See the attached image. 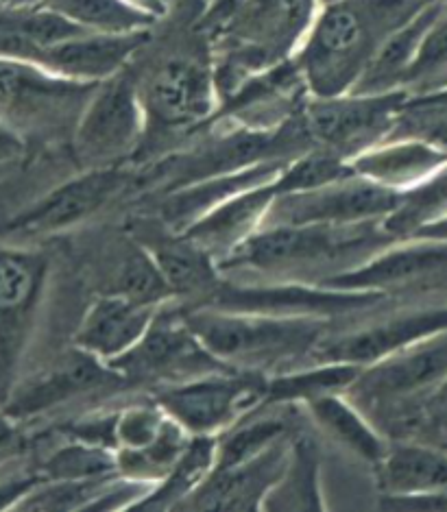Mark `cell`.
Returning a JSON list of instances; mask_svg holds the SVG:
<instances>
[{
    "label": "cell",
    "instance_id": "obj_26",
    "mask_svg": "<svg viewBox=\"0 0 447 512\" xmlns=\"http://www.w3.org/2000/svg\"><path fill=\"white\" fill-rule=\"evenodd\" d=\"M447 3L443 0H430V3L410 18L400 29H395L384 40L376 57L371 59L365 75L360 77L354 94H386L402 90L408 70L413 68L415 59L424 46L426 35L441 18Z\"/></svg>",
    "mask_w": 447,
    "mask_h": 512
},
{
    "label": "cell",
    "instance_id": "obj_27",
    "mask_svg": "<svg viewBox=\"0 0 447 512\" xmlns=\"http://www.w3.org/2000/svg\"><path fill=\"white\" fill-rule=\"evenodd\" d=\"M447 162V155L434 146L410 138H386L356 155L349 166L356 175L376 184L404 192L430 177Z\"/></svg>",
    "mask_w": 447,
    "mask_h": 512
},
{
    "label": "cell",
    "instance_id": "obj_20",
    "mask_svg": "<svg viewBox=\"0 0 447 512\" xmlns=\"http://www.w3.org/2000/svg\"><path fill=\"white\" fill-rule=\"evenodd\" d=\"M286 164L288 162L277 160L262 162L256 166L232 170V173L203 177L192 181V184L155 194L157 201L149 216L166 229L186 231L192 223H197L201 216L212 212L214 207H219L227 199H232L249 188L275 181L282 175Z\"/></svg>",
    "mask_w": 447,
    "mask_h": 512
},
{
    "label": "cell",
    "instance_id": "obj_24",
    "mask_svg": "<svg viewBox=\"0 0 447 512\" xmlns=\"http://www.w3.org/2000/svg\"><path fill=\"white\" fill-rule=\"evenodd\" d=\"M378 469L380 489L386 497L428 495L447 491V445L402 438L391 441Z\"/></svg>",
    "mask_w": 447,
    "mask_h": 512
},
{
    "label": "cell",
    "instance_id": "obj_38",
    "mask_svg": "<svg viewBox=\"0 0 447 512\" xmlns=\"http://www.w3.org/2000/svg\"><path fill=\"white\" fill-rule=\"evenodd\" d=\"M443 88H447V7L426 35L424 46L402 85L408 96H424Z\"/></svg>",
    "mask_w": 447,
    "mask_h": 512
},
{
    "label": "cell",
    "instance_id": "obj_11",
    "mask_svg": "<svg viewBox=\"0 0 447 512\" xmlns=\"http://www.w3.org/2000/svg\"><path fill=\"white\" fill-rule=\"evenodd\" d=\"M134 186V166L79 170L11 218L5 236L16 245H35L44 238L68 234L125 197Z\"/></svg>",
    "mask_w": 447,
    "mask_h": 512
},
{
    "label": "cell",
    "instance_id": "obj_39",
    "mask_svg": "<svg viewBox=\"0 0 447 512\" xmlns=\"http://www.w3.org/2000/svg\"><path fill=\"white\" fill-rule=\"evenodd\" d=\"M22 449H24V438L18 430V421L7 417V414L0 410V465L14 460Z\"/></svg>",
    "mask_w": 447,
    "mask_h": 512
},
{
    "label": "cell",
    "instance_id": "obj_9",
    "mask_svg": "<svg viewBox=\"0 0 447 512\" xmlns=\"http://www.w3.org/2000/svg\"><path fill=\"white\" fill-rule=\"evenodd\" d=\"M147 120L131 66L101 81L83 109L70 140L79 170L131 166L138 157Z\"/></svg>",
    "mask_w": 447,
    "mask_h": 512
},
{
    "label": "cell",
    "instance_id": "obj_21",
    "mask_svg": "<svg viewBox=\"0 0 447 512\" xmlns=\"http://www.w3.org/2000/svg\"><path fill=\"white\" fill-rule=\"evenodd\" d=\"M101 251L92 268L94 295H123L157 308L175 301L153 253L129 229L105 240Z\"/></svg>",
    "mask_w": 447,
    "mask_h": 512
},
{
    "label": "cell",
    "instance_id": "obj_43",
    "mask_svg": "<svg viewBox=\"0 0 447 512\" xmlns=\"http://www.w3.org/2000/svg\"><path fill=\"white\" fill-rule=\"evenodd\" d=\"M443 3H447V0H443Z\"/></svg>",
    "mask_w": 447,
    "mask_h": 512
},
{
    "label": "cell",
    "instance_id": "obj_7",
    "mask_svg": "<svg viewBox=\"0 0 447 512\" xmlns=\"http://www.w3.org/2000/svg\"><path fill=\"white\" fill-rule=\"evenodd\" d=\"M96 85L0 57V123L27 144H70Z\"/></svg>",
    "mask_w": 447,
    "mask_h": 512
},
{
    "label": "cell",
    "instance_id": "obj_8",
    "mask_svg": "<svg viewBox=\"0 0 447 512\" xmlns=\"http://www.w3.org/2000/svg\"><path fill=\"white\" fill-rule=\"evenodd\" d=\"M110 367L125 377L131 390L149 395L157 388L232 369L192 332L177 301L164 303L144 336Z\"/></svg>",
    "mask_w": 447,
    "mask_h": 512
},
{
    "label": "cell",
    "instance_id": "obj_19",
    "mask_svg": "<svg viewBox=\"0 0 447 512\" xmlns=\"http://www.w3.org/2000/svg\"><path fill=\"white\" fill-rule=\"evenodd\" d=\"M293 436L249 460L216 467L181 510H262L264 499L282 478Z\"/></svg>",
    "mask_w": 447,
    "mask_h": 512
},
{
    "label": "cell",
    "instance_id": "obj_22",
    "mask_svg": "<svg viewBox=\"0 0 447 512\" xmlns=\"http://www.w3.org/2000/svg\"><path fill=\"white\" fill-rule=\"evenodd\" d=\"M160 308L123 295H94L72 332V345L110 364L138 343Z\"/></svg>",
    "mask_w": 447,
    "mask_h": 512
},
{
    "label": "cell",
    "instance_id": "obj_33",
    "mask_svg": "<svg viewBox=\"0 0 447 512\" xmlns=\"http://www.w3.org/2000/svg\"><path fill=\"white\" fill-rule=\"evenodd\" d=\"M40 3L94 33H136L160 22V18L131 5L129 0H40Z\"/></svg>",
    "mask_w": 447,
    "mask_h": 512
},
{
    "label": "cell",
    "instance_id": "obj_35",
    "mask_svg": "<svg viewBox=\"0 0 447 512\" xmlns=\"http://www.w3.org/2000/svg\"><path fill=\"white\" fill-rule=\"evenodd\" d=\"M64 443L53 447L35 467L42 478L51 480H79L101 478V475L118 473L116 451L110 447L92 445L79 438L64 436Z\"/></svg>",
    "mask_w": 447,
    "mask_h": 512
},
{
    "label": "cell",
    "instance_id": "obj_2",
    "mask_svg": "<svg viewBox=\"0 0 447 512\" xmlns=\"http://www.w3.org/2000/svg\"><path fill=\"white\" fill-rule=\"evenodd\" d=\"M395 238L384 221L262 227L219 264L227 279L325 286L354 271Z\"/></svg>",
    "mask_w": 447,
    "mask_h": 512
},
{
    "label": "cell",
    "instance_id": "obj_1",
    "mask_svg": "<svg viewBox=\"0 0 447 512\" xmlns=\"http://www.w3.org/2000/svg\"><path fill=\"white\" fill-rule=\"evenodd\" d=\"M203 7L205 0H181L173 22L160 31L153 27L151 38L129 64L147 120L134 168L173 153L219 114L212 48L197 27Z\"/></svg>",
    "mask_w": 447,
    "mask_h": 512
},
{
    "label": "cell",
    "instance_id": "obj_5",
    "mask_svg": "<svg viewBox=\"0 0 447 512\" xmlns=\"http://www.w3.org/2000/svg\"><path fill=\"white\" fill-rule=\"evenodd\" d=\"M319 9L321 0H243L208 38L221 103L251 77L295 59Z\"/></svg>",
    "mask_w": 447,
    "mask_h": 512
},
{
    "label": "cell",
    "instance_id": "obj_29",
    "mask_svg": "<svg viewBox=\"0 0 447 512\" xmlns=\"http://www.w3.org/2000/svg\"><path fill=\"white\" fill-rule=\"evenodd\" d=\"M321 449L306 428L295 432L282 478L271 489L262 510H323Z\"/></svg>",
    "mask_w": 447,
    "mask_h": 512
},
{
    "label": "cell",
    "instance_id": "obj_17",
    "mask_svg": "<svg viewBox=\"0 0 447 512\" xmlns=\"http://www.w3.org/2000/svg\"><path fill=\"white\" fill-rule=\"evenodd\" d=\"M397 201H400V192L352 173L319 188L277 194L262 227L384 221L395 210Z\"/></svg>",
    "mask_w": 447,
    "mask_h": 512
},
{
    "label": "cell",
    "instance_id": "obj_16",
    "mask_svg": "<svg viewBox=\"0 0 447 512\" xmlns=\"http://www.w3.org/2000/svg\"><path fill=\"white\" fill-rule=\"evenodd\" d=\"M267 375L221 371L184 384L157 388L153 399L192 436H221L264 401Z\"/></svg>",
    "mask_w": 447,
    "mask_h": 512
},
{
    "label": "cell",
    "instance_id": "obj_15",
    "mask_svg": "<svg viewBox=\"0 0 447 512\" xmlns=\"http://www.w3.org/2000/svg\"><path fill=\"white\" fill-rule=\"evenodd\" d=\"M125 390H131L125 377L118 375L110 364L70 345L44 371L20 382L3 404V412L18 423L33 421L59 408L77 406L81 401H88L90 406L107 404Z\"/></svg>",
    "mask_w": 447,
    "mask_h": 512
},
{
    "label": "cell",
    "instance_id": "obj_34",
    "mask_svg": "<svg viewBox=\"0 0 447 512\" xmlns=\"http://www.w3.org/2000/svg\"><path fill=\"white\" fill-rule=\"evenodd\" d=\"M190 438L192 434L184 425H179L168 414L166 425L151 445L136 451H116L118 473L125 475V478L149 482L155 486L175 467V462L186 451Z\"/></svg>",
    "mask_w": 447,
    "mask_h": 512
},
{
    "label": "cell",
    "instance_id": "obj_3",
    "mask_svg": "<svg viewBox=\"0 0 447 512\" xmlns=\"http://www.w3.org/2000/svg\"><path fill=\"white\" fill-rule=\"evenodd\" d=\"M430 0H332L295 55L310 96L349 94L389 35L417 16Z\"/></svg>",
    "mask_w": 447,
    "mask_h": 512
},
{
    "label": "cell",
    "instance_id": "obj_12",
    "mask_svg": "<svg viewBox=\"0 0 447 512\" xmlns=\"http://www.w3.org/2000/svg\"><path fill=\"white\" fill-rule=\"evenodd\" d=\"M323 288L371 292L402 303L447 299V240L426 236L395 240Z\"/></svg>",
    "mask_w": 447,
    "mask_h": 512
},
{
    "label": "cell",
    "instance_id": "obj_37",
    "mask_svg": "<svg viewBox=\"0 0 447 512\" xmlns=\"http://www.w3.org/2000/svg\"><path fill=\"white\" fill-rule=\"evenodd\" d=\"M389 138L426 142L447 155V96H408Z\"/></svg>",
    "mask_w": 447,
    "mask_h": 512
},
{
    "label": "cell",
    "instance_id": "obj_32",
    "mask_svg": "<svg viewBox=\"0 0 447 512\" xmlns=\"http://www.w3.org/2000/svg\"><path fill=\"white\" fill-rule=\"evenodd\" d=\"M443 218H447V162L417 186L400 192L395 210L384 218V229L395 240H404Z\"/></svg>",
    "mask_w": 447,
    "mask_h": 512
},
{
    "label": "cell",
    "instance_id": "obj_10",
    "mask_svg": "<svg viewBox=\"0 0 447 512\" xmlns=\"http://www.w3.org/2000/svg\"><path fill=\"white\" fill-rule=\"evenodd\" d=\"M48 277L51 255L44 249L16 242L0 247V406L22 382Z\"/></svg>",
    "mask_w": 447,
    "mask_h": 512
},
{
    "label": "cell",
    "instance_id": "obj_4",
    "mask_svg": "<svg viewBox=\"0 0 447 512\" xmlns=\"http://www.w3.org/2000/svg\"><path fill=\"white\" fill-rule=\"evenodd\" d=\"M186 323L216 358L236 371L273 375L310 364L341 319L299 314L181 308Z\"/></svg>",
    "mask_w": 447,
    "mask_h": 512
},
{
    "label": "cell",
    "instance_id": "obj_30",
    "mask_svg": "<svg viewBox=\"0 0 447 512\" xmlns=\"http://www.w3.org/2000/svg\"><path fill=\"white\" fill-rule=\"evenodd\" d=\"M219 460V436H192L175 467L136 506L140 510H181L210 478Z\"/></svg>",
    "mask_w": 447,
    "mask_h": 512
},
{
    "label": "cell",
    "instance_id": "obj_31",
    "mask_svg": "<svg viewBox=\"0 0 447 512\" xmlns=\"http://www.w3.org/2000/svg\"><path fill=\"white\" fill-rule=\"evenodd\" d=\"M360 369L362 367L343 362H310L295 369L273 373L267 377L264 401L308 406L310 401L319 397L347 393Z\"/></svg>",
    "mask_w": 447,
    "mask_h": 512
},
{
    "label": "cell",
    "instance_id": "obj_13",
    "mask_svg": "<svg viewBox=\"0 0 447 512\" xmlns=\"http://www.w3.org/2000/svg\"><path fill=\"white\" fill-rule=\"evenodd\" d=\"M408 94H341L330 99L308 96L299 107V123L306 131L310 149L330 151L352 162L356 155L391 136Z\"/></svg>",
    "mask_w": 447,
    "mask_h": 512
},
{
    "label": "cell",
    "instance_id": "obj_41",
    "mask_svg": "<svg viewBox=\"0 0 447 512\" xmlns=\"http://www.w3.org/2000/svg\"><path fill=\"white\" fill-rule=\"evenodd\" d=\"M417 236H426V238H439V240H447V218H443V221L430 225L428 229L419 231ZM415 238V236H413Z\"/></svg>",
    "mask_w": 447,
    "mask_h": 512
},
{
    "label": "cell",
    "instance_id": "obj_42",
    "mask_svg": "<svg viewBox=\"0 0 447 512\" xmlns=\"http://www.w3.org/2000/svg\"><path fill=\"white\" fill-rule=\"evenodd\" d=\"M325 3H332V0H321V5H325Z\"/></svg>",
    "mask_w": 447,
    "mask_h": 512
},
{
    "label": "cell",
    "instance_id": "obj_6",
    "mask_svg": "<svg viewBox=\"0 0 447 512\" xmlns=\"http://www.w3.org/2000/svg\"><path fill=\"white\" fill-rule=\"evenodd\" d=\"M447 382V329L362 367L347 397L391 438H415L421 414Z\"/></svg>",
    "mask_w": 447,
    "mask_h": 512
},
{
    "label": "cell",
    "instance_id": "obj_25",
    "mask_svg": "<svg viewBox=\"0 0 447 512\" xmlns=\"http://www.w3.org/2000/svg\"><path fill=\"white\" fill-rule=\"evenodd\" d=\"M81 33H88V29L42 3L0 9V57L42 66L53 46Z\"/></svg>",
    "mask_w": 447,
    "mask_h": 512
},
{
    "label": "cell",
    "instance_id": "obj_23",
    "mask_svg": "<svg viewBox=\"0 0 447 512\" xmlns=\"http://www.w3.org/2000/svg\"><path fill=\"white\" fill-rule=\"evenodd\" d=\"M280 194L277 179L249 188L236 197L227 199L212 212L201 216L186 231L179 234L188 236L192 242L208 251L216 264H221L229 253L236 251L245 240H249L258 229H262L273 201Z\"/></svg>",
    "mask_w": 447,
    "mask_h": 512
},
{
    "label": "cell",
    "instance_id": "obj_18",
    "mask_svg": "<svg viewBox=\"0 0 447 512\" xmlns=\"http://www.w3.org/2000/svg\"><path fill=\"white\" fill-rule=\"evenodd\" d=\"M127 229L147 247L181 308H195L223 279L219 264L188 236L162 227L151 216H136Z\"/></svg>",
    "mask_w": 447,
    "mask_h": 512
},
{
    "label": "cell",
    "instance_id": "obj_36",
    "mask_svg": "<svg viewBox=\"0 0 447 512\" xmlns=\"http://www.w3.org/2000/svg\"><path fill=\"white\" fill-rule=\"evenodd\" d=\"M118 473L101 475V478H79V480H51L40 478L24 493L14 510H92L96 499L105 491Z\"/></svg>",
    "mask_w": 447,
    "mask_h": 512
},
{
    "label": "cell",
    "instance_id": "obj_14",
    "mask_svg": "<svg viewBox=\"0 0 447 512\" xmlns=\"http://www.w3.org/2000/svg\"><path fill=\"white\" fill-rule=\"evenodd\" d=\"M447 329V299L400 303L365 314L362 321L338 323L310 362H343L369 367L417 340Z\"/></svg>",
    "mask_w": 447,
    "mask_h": 512
},
{
    "label": "cell",
    "instance_id": "obj_28",
    "mask_svg": "<svg viewBox=\"0 0 447 512\" xmlns=\"http://www.w3.org/2000/svg\"><path fill=\"white\" fill-rule=\"evenodd\" d=\"M306 412L314 428L321 430L334 445L373 467L380 465L391 447V438L345 393L314 399L306 406Z\"/></svg>",
    "mask_w": 447,
    "mask_h": 512
},
{
    "label": "cell",
    "instance_id": "obj_40",
    "mask_svg": "<svg viewBox=\"0 0 447 512\" xmlns=\"http://www.w3.org/2000/svg\"><path fill=\"white\" fill-rule=\"evenodd\" d=\"M27 142H24L18 133L11 131L9 127H5L0 123V164H9L16 162L27 151Z\"/></svg>",
    "mask_w": 447,
    "mask_h": 512
}]
</instances>
